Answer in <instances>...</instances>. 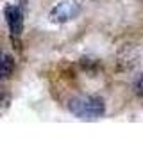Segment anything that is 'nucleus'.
<instances>
[{"instance_id": "nucleus-6", "label": "nucleus", "mask_w": 143, "mask_h": 153, "mask_svg": "<svg viewBox=\"0 0 143 153\" xmlns=\"http://www.w3.org/2000/svg\"><path fill=\"white\" fill-rule=\"evenodd\" d=\"M136 91H138V94H141L143 96V75L138 78V82H136Z\"/></svg>"}, {"instance_id": "nucleus-5", "label": "nucleus", "mask_w": 143, "mask_h": 153, "mask_svg": "<svg viewBox=\"0 0 143 153\" xmlns=\"http://www.w3.org/2000/svg\"><path fill=\"white\" fill-rule=\"evenodd\" d=\"M5 105H7V93H5V89L0 85V112L5 109Z\"/></svg>"}, {"instance_id": "nucleus-1", "label": "nucleus", "mask_w": 143, "mask_h": 153, "mask_svg": "<svg viewBox=\"0 0 143 153\" xmlns=\"http://www.w3.org/2000/svg\"><path fill=\"white\" fill-rule=\"evenodd\" d=\"M68 109L75 117L84 119V121H93L99 119L106 112V103L100 96L95 94H81L75 96L68 102Z\"/></svg>"}, {"instance_id": "nucleus-2", "label": "nucleus", "mask_w": 143, "mask_h": 153, "mask_svg": "<svg viewBox=\"0 0 143 153\" xmlns=\"http://www.w3.org/2000/svg\"><path fill=\"white\" fill-rule=\"evenodd\" d=\"M81 13V5L77 0H63L50 11V22L54 23H65L73 20Z\"/></svg>"}, {"instance_id": "nucleus-4", "label": "nucleus", "mask_w": 143, "mask_h": 153, "mask_svg": "<svg viewBox=\"0 0 143 153\" xmlns=\"http://www.w3.org/2000/svg\"><path fill=\"white\" fill-rule=\"evenodd\" d=\"M13 71H14V61L9 55H0V80L11 76Z\"/></svg>"}, {"instance_id": "nucleus-3", "label": "nucleus", "mask_w": 143, "mask_h": 153, "mask_svg": "<svg viewBox=\"0 0 143 153\" xmlns=\"http://www.w3.org/2000/svg\"><path fill=\"white\" fill-rule=\"evenodd\" d=\"M4 14H5V22H7V25H9V30H11L13 38L18 39L20 34H22V30H23V18H22L20 7H16V5H7L5 11H4Z\"/></svg>"}]
</instances>
